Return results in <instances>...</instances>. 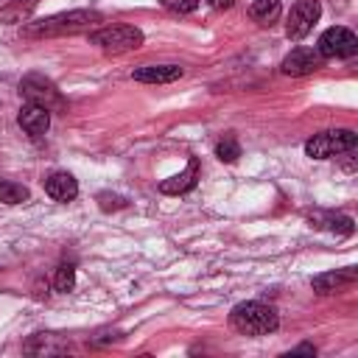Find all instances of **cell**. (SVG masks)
<instances>
[{"label": "cell", "mask_w": 358, "mask_h": 358, "mask_svg": "<svg viewBox=\"0 0 358 358\" xmlns=\"http://www.w3.org/2000/svg\"><path fill=\"white\" fill-rule=\"evenodd\" d=\"M229 324L243 336H268L280 327V316L266 302H241L229 313Z\"/></svg>", "instance_id": "obj_1"}, {"label": "cell", "mask_w": 358, "mask_h": 358, "mask_svg": "<svg viewBox=\"0 0 358 358\" xmlns=\"http://www.w3.org/2000/svg\"><path fill=\"white\" fill-rule=\"evenodd\" d=\"M98 20H101L98 11L78 8V11H64V14H53V17L28 22L22 31H25V36H62V34L84 31V28H90V25L98 22Z\"/></svg>", "instance_id": "obj_2"}, {"label": "cell", "mask_w": 358, "mask_h": 358, "mask_svg": "<svg viewBox=\"0 0 358 358\" xmlns=\"http://www.w3.org/2000/svg\"><path fill=\"white\" fill-rule=\"evenodd\" d=\"M90 42L98 45L101 50L106 53H129V50H137L143 45V31L134 28V25H106V28H98L90 34Z\"/></svg>", "instance_id": "obj_3"}, {"label": "cell", "mask_w": 358, "mask_h": 358, "mask_svg": "<svg viewBox=\"0 0 358 358\" xmlns=\"http://www.w3.org/2000/svg\"><path fill=\"white\" fill-rule=\"evenodd\" d=\"M355 143H358L355 131H350V129H330V131L313 134L305 143V154L313 157V159H330V157H338V154L352 151Z\"/></svg>", "instance_id": "obj_4"}, {"label": "cell", "mask_w": 358, "mask_h": 358, "mask_svg": "<svg viewBox=\"0 0 358 358\" xmlns=\"http://www.w3.org/2000/svg\"><path fill=\"white\" fill-rule=\"evenodd\" d=\"M316 50L322 53V59H350L358 50V36L344 25H333L319 36Z\"/></svg>", "instance_id": "obj_5"}, {"label": "cell", "mask_w": 358, "mask_h": 358, "mask_svg": "<svg viewBox=\"0 0 358 358\" xmlns=\"http://www.w3.org/2000/svg\"><path fill=\"white\" fill-rule=\"evenodd\" d=\"M20 95L28 103H39L45 109H62L64 106V98L53 87V81H48L45 76H25L20 81Z\"/></svg>", "instance_id": "obj_6"}, {"label": "cell", "mask_w": 358, "mask_h": 358, "mask_svg": "<svg viewBox=\"0 0 358 358\" xmlns=\"http://www.w3.org/2000/svg\"><path fill=\"white\" fill-rule=\"evenodd\" d=\"M319 14H322L319 0H296L288 11V22H285L288 39H305L310 34V28L316 25Z\"/></svg>", "instance_id": "obj_7"}, {"label": "cell", "mask_w": 358, "mask_h": 358, "mask_svg": "<svg viewBox=\"0 0 358 358\" xmlns=\"http://www.w3.org/2000/svg\"><path fill=\"white\" fill-rule=\"evenodd\" d=\"M322 53L316 50V48H294L285 59H282V64H280V70L285 73V76H294V78H302V76H310V73H316L319 67H322Z\"/></svg>", "instance_id": "obj_8"}, {"label": "cell", "mask_w": 358, "mask_h": 358, "mask_svg": "<svg viewBox=\"0 0 358 358\" xmlns=\"http://www.w3.org/2000/svg\"><path fill=\"white\" fill-rule=\"evenodd\" d=\"M17 120H20L22 131H28L31 137H42L48 131V126H50V109L39 106V103H25L20 109V117Z\"/></svg>", "instance_id": "obj_9"}, {"label": "cell", "mask_w": 358, "mask_h": 358, "mask_svg": "<svg viewBox=\"0 0 358 358\" xmlns=\"http://www.w3.org/2000/svg\"><path fill=\"white\" fill-rule=\"evenodd\" d=\"M355 280H358V271H355L352 266L336 268V271H327V274L313 277V291H316V294H336V291L352 285Z\"/></svg>", "instance_id": "obj_10"}, {"label": "cell", "mask_w": 358, "mask_h": 358, "mask_svg": "<svg viewBox=\"0 0 358 358\" xmlns=\"http://www.w3.org/2000/svg\"><path fill=\"white\" fill-rule=\"evenodd\" d=\"M131 78L143 84H171L182 78V67L179 64H145V67H137Z\"/></svg>", "instance_id": "obj_11"}, {"label": "cell", "mask_w": 358, "mask_h": 358, "mask_svg": "<svg viewBox=\"0 0 358 358\" xmlns=\"http://www.w3.org/2000/svg\"><path fill=\"white\" fill-rule=\"evenodd\" d=\"M45 193L56 201H73L78 196V182L70 176V173H50L45 179Z\"/></svg>", "instance_id": "obj_12"}, {"label": "cell", "mask_w": 358, "mask_h": 358, "mask_svg": "<svg viewBox=\"0 0 358 358\" xmlns=\"http://www.w3.org/2000/svg\"><path fill=\"white\" fill-rule=\"evenodd\" d=\"M196 176H199V159H196V157H190V162H187V168H185L182 173H176V176H171V179L159 182V190H162V193H168V196L187 193V190L196 185Z\"/></svg>", "instance_id": "obj_13"}, {"label": "cell", "mask_w": 358, "mask_h": 358, "mask_svg": "<svg viewBox=\"0 0 358 358\" xmlns=\"http://www.w3.org/2000/svg\"><path fill=\"white\" fill-rule=\"evenodd\" d=\"M282 14V6L280 0H255L249 6V17L257 22V25H274Z\"/></svg>", "instance_id": "obj_14"}, {"label": "cell", "mask_w": 358, "mask_h": 358, "mask_svg": "<svg viewBox=\"0 0 358 358\" xmlns=\"http://www.w3.org/2000/svg\"><path fill=\"white\" fill-rule=\"evenodd\" d=\"M36 3H39V0H11L8 6L0 8V20L8 22V25H14V22H25V20L31 17V11L36 8Z\"/></svg>", "instance_id": "obj_15"}, {"label": "cell", "mask_w": 358, "mask_h": 358, "mask_svg": "<svg viewBox=\"0 0 358 358\" xmlns=\"http://www.w3.org/2000/svg\"><path fill=\"white\" fill-rule=\"evenodd\" d=\"M64 350H67V341H56V336L50 333H36L25 344V352H64Z\"/></svg>", "instance_id": "obj_16"}, {"label": "cell", "mask_w": 358, "mask_h": 358, "mask_svg": "<svg viewBox=\"0 0 358 358\" xmlns=\"http://www.w3.org/2000/svg\"><path fill=\"white\" fill-rule=\"evenodd\" d=\"M25 199H28V187H25V185L0 179V201H6V204H20V201H25Z\"/></svg>", "instance_id": "obj_17"}, {"label": "cell", "mask_w": 358, "mask_h": 358, "mask_svg": "<svg viewBox=\"0 0 358 358\" xmlns=\"http://www.w3.org/2000/svg\"><path fill=\"white\" fill-rule=\"evenodd\" d=\"M73 285H76V268H73L70 263H62V266L56 268L53 288H56L59 294H67V291H73Z\"/></svg>", "instance_id": "obj_18"}, {"label": "cell", "mask_w": 358, "mask_h": 358, "mask_svg": "<svg viewBox=\"0 0 358 358\" xmlns=\"http://www.w3.org/2000/svg\"><path fill=\"white\" fill-rule=\"evenodd\" d=\"M215 157H218L221 162H235V159L241 157V145H238V140H235V137H224V140L215 145Z\"/></svg>", "instance_id": "obj_19"}, {"label": "cell", "mask_w": 358, "mask_h": 358, "mask_svg": "<svg viewBox=\"0 0 358 358\" xmlns=\"http://www.w3.org/2000/svg\"><path fill=\"white\" fill-rule=\"evenodd\" d=\"M159 6L173 11V14H190L199 8V0H159Z\"/></svg>", "instance_id": "obj_20"}, {"label": "cell", "mask_w": 358, "mask_h": 358, "mask_svg": "<svg viewBox=\"0 0 358 358\" xmlns=\"http://www.w3.org/2000/svg\"><path fill=\"white\" fill-rule=\"evenodd\" d=\"M327 229L330 232H336V235H352V218H347V215H338V218H330L327 221Z\"/></svg>", "instance_id": "obj_21"}, {"label": "cell", "mask_w": 358, "mask_h": 358, "mask_svg": "<svg viewBox=\"0 0 358 358\" xmlns=\"http://www.w3.org/2000/svg\"><path fill=\"white\" fill-rule=\"evenodd\" d=\"M207 6H213V8H232L235 0H207Z\"/></svg>", "instance_id": "obj_22"}]
</instances>
